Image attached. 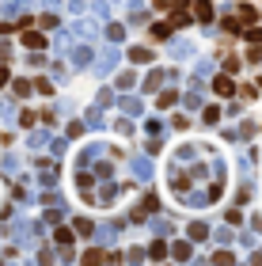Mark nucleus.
Returning a JSON list of instances; mask_svg holds the SVG:
<instances>
[{
	"label": "nucleus",
	"instance_id": "1",
	"mask_svg": "<svg viewBox=\"0 0 262 266\" xmlns=\"http://www.w3.org/2000/svg\"><path fill=\"white\" fill-rule=\"evenodd\" d=\"M118 61H122V50H103L99 57H92L88 65H92V72H95V76H110Z\"/></svg>",
	"mask_w": 262,
	"mask_h": 266
},
{
	"label": "nucleus",
	"instance_id": "2",
	"mask_svg": "<svg viewBox=\"0 0 262 266\" xmlns=\"http://www.w3.org/2000/svg\"><path fill=\"white\" fill-rule=\"evenodd\" d=\"M38 232H42V224H38V221H16V224H12V240L27 247V243H31Z\"/></svg>",
	"mask_w": 262,
	"mask_h": 266
},
{
	"label": "nucleus",
	"instance_id": "3",
	"mask_svg": "<svg viewBox=\"0 0 262 266\" xmlns=\"http://www.w3.org/2000/svg\"><path fill=\"white\" fill-rule=\"evenodd\" d=\"M65 53H68V61H72V69H84L88 61L95 57V53H92V42H72Z\"/></svg>",
	"mask_w": 262,
	"mask_h": 266
},
{
	"label": "nucleus",
	"instance_id": "4",
	"mask_svg": "<svg viewBox=\"0 0 262 266\" xmlns=\"http://www.w3.org/2000/svg\"><path fill=\"white\" fill-rule=\"evenodd\" d=\"M163 42H167V53L175 61H190L194 57V42H186V38H163Z\"/></svg>",
	"mask_w": 262,
	"mask_h": 266
},
{
	"label": "nucleus",
	"instance_id": "5",
	"mask_svg": "<svg viewBox=\"0 0 262 266\" xmlns=\"http://www.w3.org/2000/svg\"><path fill=\"white\" fill-rule=\"evenodd\" d=\"M92 240H95V247H114L118 224H99V228H92Z\"/></svg>",
	"mask_w": 262,
	"mask_h": 266
},
{
	"label": "nucleus",
	"instance_id": "6",
	"mask_svg": "<svg viewBox=\"0 0 262 266\" xmlns=\"http://www.w3.org/2000/svg\"><path fill=\"white\" fill-rule=\"evenodd\" d=\"M129 171H133L137 183H148L152 179V160H148V156H133V160H129Z\"/></svg>",
	"mask_w": 262,
	"mask_h": 266
},
{
	"label": "nucleus",
	"instance_id": "7",
	"mask_svg": "<svg viewBox=\"0 0 262 266\" xmlns=\"http://www.w3.org/2000/svg\"><path fill=\"white\" fill-rule=\"evenodd\" d=\"M53 240L61 243V255H65V258H72V240H76V232H72V228H65V224L57 221V232H53Z\"/></svg>",
	"mask_w": 262,
	"mask_h": 266
},
{
	"label": "nucleus",
	"instance_id": "8",
	"mask_svg": "<svg viewBox=\"0 0 262 266\" xmlns=\"http://www.w3.org/2000/svg\"><path fill=\"white\" fill-rule=\"evenodd\" d=\"M167 255L175 258V262H190V258H194V243H190V240H175L167 247Z\"/></svg>",
	"mask_w": 262,
	"mask_h": 266
},
{
	"label": "nucleus",
	"instance_id": "9",
	"mask_svg": "<svg viewBox=\"0 0 262 266\" xmlns=\"http://www.w3.org/2000/svg\"><path fill=\"white\" fill-rule=\"evenodd\" d=\"M72 35L84 38V42H95V38H99V27H95L92 19H76V23H72Z\"/></svg>",
	"mask_w": 262,
	"mask_h": 266
},
{
	"label": "nucleus",
	"instance_id": "10",
	"mask_svg": "<svg viewBox=\"0 0 262 266\" xmlns=\"http://www.w3.org/2000/svg\"><path fill=\"white\" fill-rule=\"evenodd\" d=\"M156 209H160V198H156V194H144V198H141V206L133 209V221H144V217H152Z\"/></svg>",
	"mask_w": 262,
	"mask_h": 266
},
{
	"label": "nucleus",
	"instance_id": "11",
	"mask_svg": "<svg viewBox=\"0 0 262 266\" xmlns=\"http://www.w3.org/2000/svg\"><path fill=\"white\" fill-rule=\"evenodd\" d=\"M118 111L126 114V118H141L144 103H141V99H133V95H122V99H118Z\"/></svg>",
	"mask_w": 262,
	"mask_h": 266
},
{
	"label": "nucleus",
	"instance_id": "12",
	"mask_svg": "<svg viewBox=\"0 0 262 266\" xmlns=\"http://www.w3.org/2000/svg\"><path fill=\"white\" fill-rule=\"evenodd\" d=\"M183 206H190V209H205V206H209V194H205V190H190Z\"/></svg>",
	"mask_w": 262,
	"mask_h": 266
},
{
	"label": "nucleus",
	"instance_id": "13",
	"mask_svg": "<svg viewBox=\"0 0 262 266\" xmlns=\"http://www.w3.org/2000/svg\"><path fill=\"white\" fill-rule=\"evenodd\" d=\"M213 87H217L220 99H232V95H236V84H232L228 76H217V80H213Z\"/></svg>",
	"mask_w": 262,
	"mask_h": 266
},
{
	"label": "nucleus",
	"instance_id": "14",
	"mask_svg": "<svg viewBox=\"0 0 262 266\" xmlns=\"http://www.w3.org/2000/svg\"><path fill=\"white\" fill-rule=\"evenodd\" d=\"M46 141H50V133H46V129H34V126H31V137H27V148H31V152H34V148H46Z\"/></svg>",
	"mask_w": 262,
	"mask_h": 266
},
{
	"label": "nucleus",
	"instance_id": "15",
	"mask_svg": "<svg viewBox=\"0 0 262 266\" xmlns=\"http://www.w3.org/2000/svg\"><path fill=\"white\" fill-rule=\"evenodd\" d=\"M144 255L152 258V262H160V258H167V243H163V236H156V240H152V247L144 251Z\"/></svg>",
	"mask_w": 262,
	"mask_h": 266
},
{
	"label": "nucleus",
	"instance_id": "16",
	"mask_svg": "<svg viewBox=\"0 0 262 266\" xmlns=\"http://www.w3.org/2000/svg\"><path fill=\"white\" fill-rule=\"evenodd\" d=\"M95 156H103V141H92V145L80 152V167H88V163L95 160Z\"/></svg>",
	"mask_w": 262,
	"mask_h": 266
},
{
	"label": "nucleus",
	"instance_id": "17",
	"mask_svg": "<svg viewBox=\"0 0 262 266\" xmlns=\"http://www.w3.org/2000/svg\"><path fill=\"white\" fill-rule=\"evenodd\" d=\"M19 171V156L16 152H4V160H0V175H16Z\"/></svg>",
	"mask_w": 262,
	"mask_h": 266
},
{
	"label": "nucleus",
	"instance_id": "18",
	"mask_svg": "<svg viewBox=\"0 0 262 266\" xmlns=\"http://www.w3.org/2000/svg\"><path fill=\"white\" fill-rule=\"evenodd\" d=\"M194 16L202 19V23H209L213 19V0H194Z\"/></svg>",
	"mask_w": 262,
	"mask_h": 266
},
{
	"label": "nucleus",
	"instance_id": "19",
	"mask_svg": "<svg viewBox=\"0 0 262 266\" xmlns=\"http://www.w3.org/2000/svg\"><path fill=\"white\" fill-rule=\"evenodd\" d=\"M27 8H31V0H12V4H4V19H12V16H23Z\"/></svg>",
	"mask_w": 262,
	"mask_h": 266
},
{
	"label": "nucleus",
	"instance_id": "20",
	"mask_svg": "<svg viewBox=\"0 0 262 266\" xmlns=\"http://www.w3.org/2000/svg\"><path fill=\"white\" fill-rule=\"evenodd\" d=\"M129 61H137V65H148V61H152V50H148V46H133V50H129Z\"/></svg>",
	"mask_w": 262,
	"mask_h": 266
},
{
	"label": "nucleus",
	"instance_id": "21",
	"mask_svg": "<svg viewBox=\"0 0 262 266\" xmlns=\"http://www.w3.org/2000/svg\"><path fill=\"white\" fill-rule=\"evenodd\" d=\"M163 80H167V72H160V69H152L148 72V76H144V92H156V87L163 84Z\"/></svg>",
	"mask_w": 262,
	"mask_h": 266
},
{
	"label": "nucleus",
	"instance_id": "22",
	"mask_svg": "<svg viewBox=\"0 0 262 266\" xmlns=\"http://www.w3.org/2000/svg\"><path fill=\"white\" fill-rule=\"evenodd\" d=\"M38 187H46V190H50V187H57V171H53L50 163H42V175H38Z\"/></svg>",
	"mask_w": 262,
	"mask_h": 266
},
{
	"label": "nucleus",
	"instance_id": "23",
	"mask_svg": "<svg viewBox=\"0 0 262 266\" xmlns=\"http://www.w3.org/2000/svg\"><path fill=\"white\" fill-rule=\"evenodd\" d=\"M23 46H27V50H46V38L38 35V31H27V35H23Z\"/></svg>",
	"mask_w": 262,
	"mask_h": 266
},
{
	"label": "nucleus",
	"instance_id": "24",
	"mask_svg": "<svg viewBox=\"0 0 262 266\" xmlns=\"http://www.w3.org/2000/svg\"><path fill=\"white\" fill-rule=\"evenodd\" d=\"M114 84H118L122 92H133V87H137V76H133V72L126 69V72H118V80H114Z\"/></svg>",
	"mask_w": 262,
	"mask_h": 266
},
{
	"label": "nucleus",
	"instance_id": "25",
	"mask_svg": "<svg viewBox=\"0 0 262 266\" xmlns=\"http://www.w3.org/2000/svg\"><path fill=\"white\" fill-rule=\"evenodd\" d=\"M148 224H152V232H156V236H167V232H175V228H171V221H167V217H152Z\"/></svg>",
	"mask_w": 262,
	"mask_h": 266
},
{
	"label": "nucleus",
	"instance_id": "26",
	"mask_svg": "<svg viewBox=\"0 0 262 266\" xmlns=\"http://www.w3.org/2000/svg\"><path fill=\"white\" fill-rule=\"evenodd\" d=\"M16 103H12V99H0V118H4V122H16Z\"/></svg>",
	"mask_w": 262,
	"mask_h": 266
},
{
	"label": "nucleus",
	"instance_id": "27",
	"mask_svg": "<svg viewBox=\"0 0 262 266\" xmlns=\"http://www.w3.org/2000/svg\"><path fill=\"white\" fill-rule=\"evenodd\" d=\"M114 194H118V187H114V183L107 179V187L99 190V202H95V206H110V198H114Z\"/></svg>",
	"mask_w": 262,
	"mask_h": 266
},
{
	"label": "nucleus",
	"instance_id": "28",
	"mask_svg": "<svg viewBox=\"0 0 262 266\" xmlns=\"http://www.w3.org/2000/svg\"><path fill=\"white\" fill-rule=\"evenodd\" d=\"M92 228L95 224L88 221V217H76V221H72V232H76V236H92Z\"/></svg>",
	"mask_w": 262,
	"mask_h": 266
},
{
	"label": "nucleus",
	"instance_id": "29",
	"mask_svg": "<svg viewBox=\"0 0 262 266\" xmlns=\"http://www.w3.org/2000/svg\"><path fill=\"white\" fill-rule=\"evenodd\" d=\"M129 8H133V16H129V23H133V27H144V23H148V12H144L141 4H129Z\"/></svg>",
	"mask_w": 262,
	"mask_h": 266
},
{
	"label": "nucleus",
	"instance_id": "30",
	"mask_svg": "<svg viewBox=\"0 0 262 266\" xmlns=\"http://www.w3.org/2000/svg\"><path fill=\"white\" fill-rule=\"evenodd\" d=\"M186 232H190V240H205V236H209V224L194 221V224H190V228H186Z\"/></svg>",
	"mask_w": 262,
	"mask_h": 266
},
{
	"label": "nucleus",
	"instance_id": "31",
	"mask_svg": "<svg viewBox=\"0 0 262 266\" xmlns=\"http://www.w3.org/2000/svg\"><path fill=\"white\" fill-rule=\"evenodd\" d=\"M186 111H198V107H202V95H198V87H190V92H186Z\"/></svg>",
	"mask_w": 262,
	"mask_h": 266
},
{
	"label": "nucleus",
	"instance_id": "32",
	"mask_svg": "<svg viewBox=\"0 0 262 266\" xmlns=\"http://www.w3.org/2000/svg\"><path fill=\"white\" fill-rule=\"evenodd\" d=\"M107 38H110V42H122V38H126V27H122V23H110L107 27Z\"/></svg>",
	"mask_w": 262,
	"mask_h": 266
},
{
	"label": "nucleus",
	"instance_id": "33",
	"mask_svg": "<svg viewBox=\"0 0 262 266\" xmlns=\"http://www.w3.org/2000/svg\"><path fill=\"white\" fill-rule=\"evenodd\" d=\"M194 148H190V145H183V148H179V152H175V163H190V160H194Z\"/></svg>",
	"mask_w": 262,
	"mask_h": 266
},
{
	"label": "nucleus",
	"instance_id": "34",
	"mask_svg": "<svg viewBox=\"0 0 262 266\" xmlns=\"http://www.w3.org/2000/svg\"><path fill=\"white\" fill-rule=\"evenodd\" d=\"M254 243H258V236H254V232H239V247L254 251Z\"/></svg>",
	"mask_w": 262,
	"mask_h": 266
},
{
	"label": "nucleus",
	"instance_id": "35",
	"mask_svg": "<svg viewBox=\"0 0 262 266\" xmlns=\"http://www.w3.org/2000/svg\"><path fill=\"white\" fill-rule=\"evenodd\" d=\"M61 202H65V198H61V194H57L53 187H50V190L42 194V206H61Z\"/></svg>",
	"mask_w": 262,
	"mask_h": 266
},
{
	"label": "nucleus",
	"instance_id": "36",
	"mask_svg": "<svg viewBox=\"0 0 262 266\" xmlns=\"http://www.w3.org/2000/svg\"><path fill=\"white\" fill-rule=\"evenodd\" d=\"M217 118H220V107H205V114H202L205 126H217Z\"/></svg>",
	"mask_w": 262,
	"mask_h": 266
},
{
	"label": "nucleus",
	"instance_id": "37",
	"mask_svg": "<svg viewBox=\"0 0 262 266\" xmlns=\"http://www.w3.org/2000/svg\"><path fill=\"white\" fill-rule=\"evenodd\" d=\"M144 129H148V137H160V141H163V122H160V118H152Z\"/></svg>",
	"mask_w": 262,
	"mask_h": 266
},
{
	"label": "nucleus",
	"instance_id": "38",
	"mask_svg": "<svg viewBox=\"0 0 262 266\" xmlns=\"http://www.w3.org/2000/svg\"><path fill=\"white\" fill-rule=\"evenodd\" d=\"M186 187H190V179H183V175H179V171L171 175V190H175V194H183Z\"/></svg>",
	"mask_w": 262,
	"mask_h": 266
},
{
	"label": "nucleus",
	"instance_id": "39",
	"mask_svg": "<svg viewBox=\"0 0 262 266\" xmlns=\"http://www.w3.org/2000/svg\"><path fill=\"white\" fill-rule=\"evenodd\" d=\"M92 12H95L99 19H107V16H110V4H107V0H95V4H92Z\"/></svg>",
	"mask_w": 262,
	"mask_h": 266
},
{
	"label": "nucleus",
	"instance_id": "40",
	"mask_svg": "<svg viewBox=\"0 0 262 266\" xmlns=\"http://www.w3.org/2000/svg\"><path fill=\"white\" fill-rule=\"evenodd\" d=\"M12 92H16L19 99H27V95H31V84H27V80H16V84H12Z\"/></svg>",
	"mask_w": 262,
	"mask_h": 266
},
{
	"label": "nucleus",
	"instance_id": "41",
	"mask_svg": "<svg viewBox=\"0 0 262 266\" xmlns=\"http://www.w3.org/2000/svg\"><path fill=\"white\" fill-rule=\"evenodd\" d=\"M61 217H65V209H61V206H50V209H46V221H50V224H57Z\"/></svg>",
	"mask_w": 262,
	"mask_h": 266
},
{
	"label": "nucleus",
	"instance_id": "42",
	"mask_svg": "<svg viewBox=\"0 0 262 266\" xmlns=\"http://www.w3.org/2000/svg\"><path fill=\"white\" fill-rule=\"evenodd\" d=\"M110 99H114V92H110V87H103V92H99V95H95V103H99V107H107V103H110Z\"/></svg>",
	"mask_w": 262,
	"mask_h": 266
},
{
	"label": "nucleus",
	"instance_id": "43",
	"mask_svg": "<svg viewBox=\"0 0 262 266\" xmlns=\"http://www.w3.org/2000/svg\"><path fill=\"white\" fill-rule=\"evenodd\" d=\"M95 175H99V179H103V183H107V179H110V175H114V167H110V163H99V167H95Z\"/></svg>",
	"mask_w": 262,
	"mask_h": 266
},
{
	"label": "nucleus",
	"instance_id": "44",
	"mask_svg": "<svg viewBox=\"0 0 262 266\" xmlns=\"http://www.w3.org/2000/svg\"><path fill=\"white\" fill-rule=\"evenodd\" d=\"M213 236H217V243H232V228H217Z\"/></svg>",
	"mask_w": 262,
	"mask_h": 266
},
{
	"label": "nucleus",
	"instance_id": "45",
	"mask_svg": "<svg viewBox=\"0 0 262 266\" xmlns=\"http://www.w3.org/2000/svg\"><path fill=\"white\" fill-rule=\"evenodd\" d=\"M152 35H156V38H171V27H167V23H156Z\"/></svg>",
	"mask_w": 262,
	"mask_h": 266
},
{
	"label": "nucleus",
	"instance_id": "46",
	"mask_svg": "<svg viewBox=\"0 0 262 266\" xmlns=\"http://www.w3.org/2000/svg\"><path fill=\"white\" fill-rule=\"evenodd\" d=\"M76 183H80V190L88 194V190H92V171H80V179H76Z\"/></svg>",
	"mask_w": 262,
	"mask_h": 266
},
{
	"label": "nucleus",
	"instance_id": "47",
	"mask_svg": "<svg viewBox=\"0 0 262 266\" xmlns=\"http://www.w3.org/2000/svg\"><path fill=\"white\" fill-rule=\"evenodd\" d=\"M65 76H68L65 65H53V69H50V80H65Z\"/></svg>",
	"mask_w": 262,
	"mask_h": 266
},
{
	"label": "nucleus",
	"instance_id": "48",
	"mask_svg": "<svg viewBox=\"0 0 262 266\" xmlns=\"http://www.w3.org/2000/svg\"><path fill=\"white\" fill-rule=\"evenodd\" d=\"M126 258H129V262H141V258H144V247H129Z\"/></svg>",
	"mask_w": 262,
	"mask_h": 266
},
{
	"label": "nucleus",
	"instance_id": "49",
	"mask_svg": "<svg viewBox=\"0 0 262 266\" xmlns=\"http://www.w3.org/2000/svg\"><path fill=\"white\" fill-rule=\"evenodd\" d=\"M84 8H88V0H68V12H72V16H80Z\"/></svg>",
	"mask_w": 262,
	"mask_h": 266
},
{
	"label": "nucleus",
	"instance_id": "50",
	"mask_svg": "<svg viewBox=\"0 0 262 266\" xmlns=\"http://www.w3.org/2000/svg\"><path fill=\"white\" fill-rule=\"evenodd\" d=\"M175 99H179L175 92H163V95H160V107H175Z\"/></svg>",
	"mask_w": 262,
	"mask_h": 266
},
{
	"label": "nucleus",
	"instance_id": "51",
	"mask_svg": "<svg viewBox=\"0 0 262 266\" xmlns=\"http://www.w3.org/2000/svg\"><path fill=\"white\" fill-rule=\"evenodd\" d=\"M171 23H175V27H186V23H190V16H186V12H175V16H171Z\"/></svg>",
	"mask_w": 262,
	"mask_h": 266
},
{
	"label": "nucleus",
	"instance_id": "52",
	"mask_svg": "<svg viewBox=\"0 0 262 266\" xmlns=\"http://www.w3.org/2000/svg\"><path fill=\"white\" fill-rule=\"evenodd\" d=\"M88 126H95V129H103V114H99V111H92V114H88Z\"/></svg>",
	"mask_w": 262,
	"mask_h": 266
},
{
	"label": "nucleus",
	"instance_id": "53",
	"mask_svg": "<svg viewBox=\"0 0 262 266\" xmlns=\"http://www.w3.org/2000/svg\"><path fill=\"white\" fill-rule=\"evenodd\" d=\"M84 262H103V251H99V247H92V251L84 255Z\"/></svg>",
	"mask_w": 262,
	"mask_h": 266
},
{
	"label": "nucleus",
	"instance_id": "54",
	"mask_svg": "<svg viewBox=\"0 0 262 266\" xmlns=\"http://www.w3.org/2000/svg\"><path fill=\"white\" fill-rule=\"evenodd\" d=\"M16 118H19V122H23V126H27V129H31V126H34V114H31V111H19V114H16Z\"/></svg>",
	"mask_w": 262,
	"mask_h": 266
},
{
	"label": "nucleus",
	"instance_id": "55",
	"mask_svg": "<svg viewBox=\"0 0 262 266\" xmlns=\"http://www.w3.org/2000/svg\"><path fill=\"white\" fill-rule=\"evenodd\" d=\"M213 262H220V266H228V262H232V255H228V251H217V255H213Z\"/></svg>",
	"mask_w": 262,
	"mask_h": 266
},
{
	"label": "nucleus",
	"instance_id": "56",
	"mask_svg": "<svg viewBox=\"0 0 262 266\" xmlns=\"http://www.w3.org/2000/svg\"><path fill=\"white\" fill-rule=\"evenodd\" d=\"M118 133H126V137H129V133H133V122L122 118V122H118Z\"/></svg>",
	"mask_w": 262,
	"mask_h": 266
},
{
	"label": "nucleus",
	"instance_id": "57",
	"mask_svg": "<svg viewBox=\"0 0 262 266\" xmlns=\"http://www.w3.org/2000/svg\"><path fill=\"white\" fill-rule=\"evenodd\" d=\"M68 152V141H53V156H65Z\"/></svg>",
	"mask_w": 262,
	"mask_h": 266
},
{
	"label": "nucleus",
	"instance_id": "58",
	"mask_svg": "<svg viewBox=\"0 0 262 266\" xmlns=\"http://www.w3.org/2000/svg\"><path fill=\"white\" fill-rule=\"evenodd\" d=\"M38 23H42V27H57V16H53V12H46V16L38 19Z\"/></svg>",
	"mask_w": 262,
	"mask_h": 266
},
{
	"label": "nucleus",
	"instance_id": "59",
	"mask_svg": "<svg viewBox=\"0 0 262 266\" xmlns=\"http://www.w3.org/2000/svg\"><path fill=\"white\" fill-rule=\"evenodd\" d=\"M8 84H12V72H8V69H0V87H8Z\"/></svg>",
	"mask_w": 262,
	"mask_h": 266
},
{
	"label": "nucleus",
	"instance_id": "60",
	"mask_svg": "<svg viewBox=\"0 0 262 266\" xmlns=\"http://www.w3.org/2000/svg\"><path fill=\"white\" fill-rule=\"evenodd\" d=\"M247 38H251V42H262V27H251V35H247Z\"/></svg>",
	"mask_w": 262,
	"mask_h": 266
},
{
	"label": "nucleus",
	"instance_id": "61",
	"mask_svg": "<svg viewBox=\"0 0 262 266\" xmlns=\"http://www.w3.org/2000/svg\"><path fill=\"white\" fill-rule=\"evenodd\" d=\"M42 4H46V8H50V12H53V8H57V4H61V0H42Z\"/></svg>",
	"mask_w": 262,
	"mask_h": 266
}]
</instances>
